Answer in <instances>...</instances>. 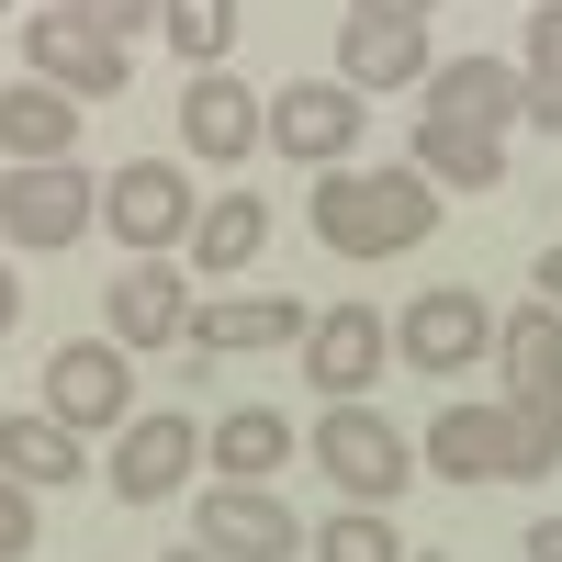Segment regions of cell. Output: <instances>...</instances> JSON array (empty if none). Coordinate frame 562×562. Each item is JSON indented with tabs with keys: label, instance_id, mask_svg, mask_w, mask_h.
<instances>
[{
	"label": "cell",
	"instance_id": "cell-1",
	"mask_svg": "<svg viewBox=\"0 0 562 562\" xmlns=\"http://www.w3.org/2000/svg\"><path fill=\"white\" fill-rule=\"evenodd\" d=\"M315 237L338 259H405L439 237V180L428 169H326L315 180Z\"/></svg>",
	"mask_w": 562,
	"mask_h": 562
},
{
	"label": "cell",
	"instance_id": "cell-2",
	"mask_svg": "<svg viewBox=\"0 0 562 562\" xmlns=\"http://www.w3.org/2000/svg\"><path fill=\"white\" fill-rule=\"evenodd\" d=\"M90 214H102V180H79L68 158L0 169V248H79Z\"/></svg>",
	"mask_w": 562,
	"mask_h": 562
},
{
	"label": "cell",
	"instance_id": "cell-3",
	"mask_svg": "<svg viewBox=\"0 0 562 562\" xmlns=\"http://www.w3.org/2000/svg\"><path fill=\"white\" fill-rule=\"evenodd\" d=\"M315 473L338 484L349 506H394L416 461H405V439H394L371 405H326V416H315Z\"/></svg>",
	"mask_w": 562,
	"mask_h": 562
},
{
	"label": "cell",
	"instance_id": "cell-4",
	"mask_svg": "<svg viewBox=\"0 0 562 562\" xmlns=\"http://www.w3.org/2000/svg\"><path fill=\"white\" fill-rule=\"evenodd\" d=\"M102 225H113L135 259H158V248H180V237L203 225V192H192L169 158H124V169L102 180Z\"/></svg>",
	"mask_w": 562,
	"mask_h": 562
},
{
	"label": "cell",
	"instance_id": "cell-5",
	"mask_svg": "<svg viewBox=\"0 0 562 562\" xmlns=\"http://www.w3.org/2000/svg\"><path fill=\"white\" fill-rule=\"evenodd\" d=\"M45 416L57 428H124L135 416V349L124 338H68L57 360H45Z\"/></svg>",
	"mask_w": 562,
	"mask_h": 562
},
{
	"label": "cell",
	"instance_id": "cell-6",
	"mask_svg": "<svg viewBox=\"0 0 562 562\" xmlns=\"http://www.w3.org/2000/svg\"><path fill=\"white\" fill-rule=\"evenodd\" d=\"M180 147H192L203 169H237V158H259V147H270V102H259L248 79L203 68L192 90H180Z\"/></svg>",
	"mask_w": 562,
	"mask_h": 562
},
{
	"label": "cell",
	"instance_id": "cell-7",
	"mask_svg": "<svg viewBox=\"0 0 562 562\" xmlns=\"http://www.w3.org/2000/svg\"><path fill=\"white\" fill-rule=\"evenodd\" d=\"M383 360H394V326L371 315V304H338V315H315V326H304V383H315L326 405H360Z\"/></svg>",
	"mask_w": 562,
	"mask_h": 562
},
{
	"label": "cell",
	"instance_id": "cell-8",
	"mask_svg": "<svg viewBox=\"0 0 562 562\" xmlns=\"http://www.w3.org/2000/svg\"><path fill=\"white\" fill-rule=\"evenodd\" d=\"M23 57H34V79H57L68 102H113V90H124V45L102 23H79V12H34Z\"/></svg>",
	"mask_w": 562,
	"mask_h": 562
},
{
	"label": "cell",
	"instance_id": "cell-9",
	"mask_svg": "<svg viewBox=\"0 0 562 562\" xmlns=\"http://www.w3.org/2000/svg\"><path fill=\"white\" fill-rule=\"evenodd\" d=\"M203 551L214 562H293L304 551V518L270 484H214L203 495Z\"/></svg>",
	"mask_w": 562,
	"mask_h": 562
},
{
	"label": "cell",
	"instance_id": "cell-10",
	"mask_svg": "<svg viewBox=\"0 0 562 562\" xmlns=\"http://www.w3.org/2000/svg\"><path fill=\"white\" fill-rule=\"evenodd\" d=\"M360 124H371V102L349 79H293L270 102V135H281V158H315V169H338L349 147H360Z\"/></svg>",
	"mask_w": 562,
	"mask_h": 562
},
{
	"label": "cell",
	"instance_id": "cell-11",
	"mask_svg": "<svg viewBox=\"0 0 562 562\" xmlns=\"http://www.w3.org/2000/svg\"><path fill=\"white\" fill-rule=\"evenodd\" d=\"M192 461H203L192 416H124V439H113V495H124V506H158V495L192 484Z\"/></svg>",
	"mask_w": 562,
	"mask_h": 562
},
{
	"label": "cell",
	"instance_id": "cell-12",
	"mask_svg": "<svg viewBox=\"0 0 562 562\" xmlns=\"http://www.w3.org/2000/svg\"><path fill=\"white\" fill-rule=\"evenodd\" d=\"M394 349H405L416 371H473V360L495 349V315H484L473 293H450V281H439V293H416V304H405Z\"/></svg>",
	"mask_w": 562,
	"mask_h": 562
},
{
	"label": "cell",
	"instance_id": "cell-13",
	"mask_svg": "<svg viewBox=\"0 0 562 562\" xmlns=\"http://www.w3.org/2000/svg\"><path fill=\"white\" fill-rule=\"evenodd\" d=\"M439 57H428V23H383V12H349L338 23V79L349 90H416Z\"/></svg>",
	"mask_w": 562,
	"mask_h": 562
},
{
	"label": "cell",
	"instance_id": "cell-14",
	"mask_svg": "<svg viewBox=\"0 0 562 562\" xmlns=\"http://www.w3.org/2000/svg\"><path fill=\"white\" fill-rule=\"evenodd\" d=\"M304 304L293 293H237V304H192V349L203 360H237V349H293L304 338Z\"/></svg>",
	"mask_w": 562,
	"mask_h": 562
},
{
	"label": "cell",
	"instance_id": "cell-15",
	"mask_svg": "<svg viewBox=\"0 0 562 562\" xmlns=\"http://www.w3.org/2000/svg\"><path fill=\"white\" fill-rule=\"evenodd\" d=\"M113 338L124 349H169V338H192V281H180L169 259H135L113 281Z\"/></svg>",
	"mask_w": 562,
	"mask_h": 562
},
{
	"label": "cell",
	"instance_id": "cell-16",
	"mask_svg": "<svg viewBox=\"0 0 562 562\" xmlns=\"http://www.w3.org/2000/svg\"><path fill=\"white\" fill-rule=\"evenodd\" d=\"M68 147H79V102L57 79H12V90H0V158H12V169L68 158Z\"/></svg>",
	"mask_w": 562,
	"mask_h": 562
},
{
	"label": "cell",
	"instance_id": "cell-17",
	"mask_svg": "<svg viewBox=\"0 0 562 562\" xmlns=\"http://www.w3.org/2000/svg\"><path fill=\"white\" fill-rule=\"evenodd\" d=\"M405 169H428L439 192H506V147L484 124H450V113H416V158Z\"/></svg>",
	"mask_w": 562,
	"mask_h": 562
},
{
	"label": "cell",
	"instance_id": "cell-18",
	"mask_svg": "<svg viewBox=\"0 0 562 562\" xmlns=\"http://www.w3.org/2000/svg\"><path fill=\"white\" fill-rule=\"evenodd\" d=\"M529 102V68H506V57H450V68H428V113H450V124H506Z\"/></svg>",
	"mask_w": 562,
	"mask_h": 562
},
{
	"label": "cell",
	"instance_id": "cell-19",
	"mask_svg": "<svg viewBox=\"0 0 562 562\" xmlns=\"http://www.w3.org/2000/svg\"><path fill=\"white\" fill-rule=\"evenodd\" d=\"M293 450H304V439L281 428L270 405H237V416H214V428H203V461H214V484H270Z\"/></svg>",
	"mask_w": 562,
	"mask_h": 562
},
{
	"label": "cell",
	"instance_id": "cell-20",
	"mask_svg": "<svg viewBox=\"0 0 562 562\" xmlns=\"http://www.w3.org/2000/svg\"><path fill=\"white\" fill-rule=\"evenodd\" d=\"M428 473H450V484H506V405H439Z\"/></svg>",
	"mask_w": 562,
	"mask_h": 562
},
{
	"label": "cell",
	"instance_id": "cell-21",
	"mask_svg": "<svg viewBox=\"0 0 562 562\" xmlns=\"http://www.w3.org/2000/svg\"><path fill=\"white\" fill-rule=\"evenodd\" d=\"M495 360H506V394H529V405H562V315L551 304H518L495 326Z\"/></svg>",
	"mask_w": 562,
	"mask_h": 562
},
{
	"label": "cell",
	"instance_id": "cell-22",
	"mask_svg": "<svg viewBox=\"0 0 562 562\" xmlns=\"http://www.w3.org/2000/svg\"><path fill=\"white\" fill-rule=\"evenodd\" d=\"M259 248H270V203H259V192H214L203 225H192V270H203V281H237Z\"/></svg>",
	"mask_w": 562,
	"mask_h": 562
},
{
	"label": "cell",
	"instance_id": "cell-23",
	"mask_svg": "<svg viewBox=\"0 0 562 562\" xmlns=\"http://www.w3.org/2000/svg\"><path fill=\"white\" fill-rule=\"evenodd\" d=\"M0 473L12 484H79V428H57V416H0Z\"/></svg>",
	"mask_w": 562,
	"mask_h": 562
},
{
	"label": "cell",
	"instance_id": "cell-24",
	"mask_svg": "<svg viewBox=\"0 0 562 562\" xmlns=\"http://www.w3.org/2000/svg\"><path fill=\"white\" fill-rule=\"evenodd\" d=\"M158 34L180 45V68H214L237 45V0H158Z\"/></svg>",
	"mask_w": 562,
	"mask_h": 562
},
{
	"label": "cell",
	"instance_id": "cell-25",
	"mask_svg": "<svg viewBox=\"0 0 562 562\" xmlns=\"http://www.w3.org/2000/svg\"><path fill=\"white\" fill-rule=\"evenodd\" d=\"M540 473H562V405H506V484H540Z\"/></svg>",
	"mask_w": 562,
	"mask_h": 562
},
{
	"label": "cell",
	"instance_id": "cell-26",
	"mask_svg": "<svg viewBox=\"0 0 562 562\" xmlns=\"http://www.w3.org/2000/svg\"><path fill=\"white\" fill-rule=\"evenodd\" d=\"M304 551H315V562H405V540L383 529V506H349V518H326Z\"/></svg>",
	"mask_w": 562,
	"mask_h": 562
},
{
	"label": "cell",
	"instance_id": "cell-27",
	"mask_svg": "<svg viewBox=\"0 0 562 562\" xmlns=\"http://www.w3.org/2000/svg\"><path fill=\"white\" fill-rule=\"evenodd\" d=\"M23 551H34V484L0 473V562H23Z\"/></svg>",
	"mask_w": 562,
	"mask_h": 562
},
{
	"label": "cell",
	"instance_id": "cell-28",
	"mask_svg": "<svg viewBox=\"0 0 562 562\" xmlns=\"http://www.w3.org/2000/svg\"><path fill=\"white\" fill-rule=\"evenodd\" d=\"M57 12H79V23H102V34L124 45L135 23H158V0H57Z\"/></svg>",
	"mask_w": 562,
	"mask_h": 562
},
{
	"label": "cell",
	"instance_id": "cell-29",
	"mask_svg": "<svg viewBox=\"0 0 562 562\" xmlns=\"http://www.w3.org/2000/svg\"><path fill=\"white\" fill-rule=\"evenodd\" d=\"M529 79H562V0L529 12Z\"/></svg>",
	"mask_w": 562,
	"mask_h": 562
},
{
	"label": "cell",
	"instance_id": "cell-30",
	"mask_svg": "<svg viewBox=\"0 0 562 562\" xmlns=\"http://www.w3.org/2000/svg\"><path fill=\"white\" fill-rule=\"evenodd\" d=\"M518 113H529L540 135H562V79H529V102H518Z\"/></svg>",
	"mask_w": 562,
	"mask_h": 562
},
{
	"label": "cell",
	"instance_id": "cell-31",
	"mask_svg": "<svg viewBox=\"0 0 562 562\" xmlns=\"http://www.w3.org/2000/svg\"><path fill=\"white\" fill-rule=\"evenodd\" d=\"M349 12H383V23H428L439 0H349Z\"/></svg>",
	"mask_w": 562,
	"mask_h": 562
},
{
	"label": "cell",
	"instance_id": "cell-32",
	"mask_svg": "<svg viewBox=\"0 0 562 562\" xmlns=\"http://www.w3.org/2000/svg\"><path fill=\"white\" fill-rule=\"evenodd\" d=\"M540 304L562 315V248H540Z\"/></svg>",
	"mask_w": 562,
	"mask_h": 562
},
{
	"label": "cell",
	"instance_id": "cell-33",
	"mask_svg": "<svg viewBox=\"0 0 562 562\" xmlns=\"http://www.w3.org/2000/svg\"><path fill=\"white\" fill-rule=\"evenodd\" d=\"M529 562H562V518H540V529H529Z\"/></svg>",
	"mask_w": 562,
	"mask_h": 562
},
{
	"label": "cell",
	"instance_id": "cell-34",
	"mask_svg": "<svg viewBox=\"0 0 562 562\" xmlns=\"http://www.w3.org/2000/svg\"><path fill=\"white\" fill-rule=\"evenodd\" d=\"M23 315V281H12V259H0V326H12Z\"/></svg>",
	"mask_w": 562,
	"mask_h": 562
},
{
	"label": "cell",
	"instance_id": "cell-35",
	"mask_svg": "<svg viewBox=\"0 0 562 562\" xmlns=\"http://www.w3.org/2000/svg\"><path fill=\"white\" fill-rule=\"evenodd\" d=\"M169 562H214V551H169Z\"/></svg>",
	"mask_w": 562,
	"mask_h": 562
},
{
	"label": "cell",
	"instance_id": "cell-36",
	"mask_svg": "<svg viewBox=\"0 0 562 562\" xmlns=\"http://www.w3.org/2000/svg\"><path fill=\"white\" fill-rule=\"evenodd\" d=\"M405 562H439V551H405Z\"/></svg>",
	"mask_w": 562,
	"mask_h": 562
},
{
	"label": "cell",
	"instance_id": "cell-37",
	"mask_svg": "<svg viewBox=\"0 0 562 562\" xmlns=\"http://www.w3.org/2000/svg\"><path fill=\"white\" fill-rule=\"evenodd\" d=\"M0 12H12V0H0Z\"/></svg>",
	"mask_w": 562,
	"mask_h": 562
}]
</instances>
